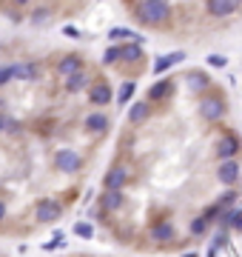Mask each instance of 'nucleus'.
<instances>
[{
	"label": "nucleus",
	"instance_id": "obj_1",
	"mask_svg": "<svg viewBox=\"0 0 242 257\" xmlns=\"http://www.w3.org/2000/svg\"><path fill=\"white\" fill-rule=\"evenodd\" d=\"M106 66V57L94 60L72 43L20 46L0 57L3 240L46 234L86 194L112 135L114 103L122 106Z\"/></svg>",
	"mask_w": 242,
	"mask_h": 257
},
{
	"label": "nucleus",
	"instance_id": "obj_2",
	"mask_svg": "<svg viewBox=\"0 0 242 257\" xmlns=\"http://www.w3.org/2000/svg\"><path fill=\"white\" fill-rule=\"evenodd\" d=\"M122 9L134 18V23L151 32H162L174 20V3H122Z\"/></svg>",
	"mask_w": 242,
	"mask_h": 257
},
{
	"label": "nucleus",
	"instance_id": "obj_3",
	"mask_svg": "<svg viewBox=\"0 0 242 257\" xmlns=\"http://www.w3.org/2000/svg\"><path fill=\"white\" fill-rule=\"evenodd\" d=\"M196 111H200V117L208 120V123H216V120L225 117V111H228V103L225 97L216 89H211L208 94H202L200 100H196Z\"/></svg>",
	"mask_w": 242,
	"mask_h": 257
},
{
	"label": "nucleus",
	"instance_id": "obj_4",
	"mask_svg": "<svg viewBox=\"0 0 242 257\" xmlns=\"http://www.w3.org/2000/svg\"><path fill=\"white\" fill-rule=\"evenodd\" d=\"M242 152V140L236 132H222L220 138L214 140L211 146V155H214L216 163H225V160H236V155Z\"/></svg>",
	"mask_w": 242,
	"mask_h": 257
},
{
	"label": "nucleus",
	"instance_id": "obj_5",
	"mask_svg": "<svg viewBox=\"0 0 242 257\" xmlns=\"http://www.w3.org/2000/svg\"><path fill=\"white\" fill-rule=\"evenodd\" d=\"M240 175H242L240 160H225V163H216V180H220L222 186L240 183Z\"/></svg>",
	"mask_w": 242,
	"mask_h": 257
},
{
	"label": "nucleus",
	"instance_id": "obj_6",
	"mask_svg": "<svg viewBox=\"0 0 242 257\" xmlns=\"http://www.w3.org/2000/svg\"><path fill=\"white\" fill-rule=\"evenodd\" d=\"M202 9L208 15H216V18H231V15L242 12V3H216V0H211V3H205Z\"/></svg>",
	"mask_w": 242,
	"mask_h": 257
},
{
	"label": "nucleus",
	"instance_id": "obj_7",
	"mask_svg": "<svg viewBox=\"0 0 242 257\" xmlns=\"http://www.w3.org/2000/svg\"><path fill=\"white\" fill-rule=\"evenodd\" d=\"M57 257H102V254H92V251H63Z\"/></svg>",
	"mask_w": 242,
	"mask_h": 257
},
{
	"label": "nucleus",
	"instance_id": "obj_8",
	"mask_svg": "<svg viewBox=\"0 0 242 257\" xmlns=\"http://www.w3.org/2000/svg\"><path fill=\"white\" fill-rule=\"evenodd\" d=\"M231 226H234L236 231H242V209H236V211H234V220H231Z\"/></svg>",
	"mask_w": 242,
	"mask_h": 257
},
{
	"label": "nucleus",
	"instance_id": "obj_9",
	"mask_svg": "<svg viewBox=\"0 0 242 257\" xmlns=\"http://www.w3.org/2000/svg\"><path fill=\"white\" fill-rule=\"evenodd\" d=\"M208 63H211V66H225L228 60H225L222 55H208Z\"/></svg>",
	"mask_w": 242,
	"mask_h": 257
},
{
	"label": "nucleus",
	"instance_id": "obj_10",
	"mask_svg": "<svg viewBox=\"0 0 242 257\" xmlns=\"http://www.w3.org/2000/svg\"><path fill=\"white\" fill-rule=\"evenodd\" d=\"M0 257H9V254H6V251H3V248H0Z\"/></svg>",
	"mask_w": 242,
	"mask_h": 257
},
{
	"label": "nucleus",
	"instance_id": "obj_11",
	"mask_svg": "<svg viewBox=\"0 0 242 257\" xmlns=\"http://www.w3.org/2000/svg\"><path fill=\"white\" fill-rule=\"evenodd\" d=\"M186 257H196V254H186Z\"/></svg>",
	"mask_w": 242,
	"mask_h": 257
}]
</instances>
